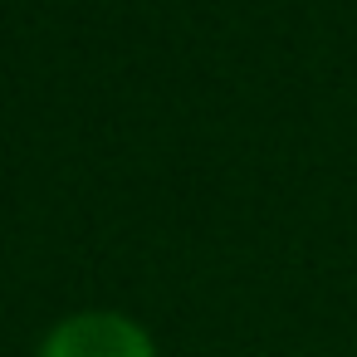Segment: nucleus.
<instances>
[{
  "instance_id": "f257e3e1",
  "label": "nucleus",
  "mask_w": 357,
  "mask_h": 357,
  "mask_svg": "<svg viewBox=\"0 0 357 357\" xmlns=\"http://www.w3.org/2000/svg\"><path fill=\"white\" fill-rule=\"evenodd\" d=\"M35 357H162L147 323L123 308H74L64 313Z\"/></svg>"
}]
</instances>
